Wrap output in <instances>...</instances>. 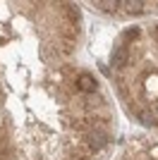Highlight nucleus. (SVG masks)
Returning <instances> with one entry per match:
<instances>
[{
    "mask_svg": "<svg viewBox=\"0 0 158 160\" xmlns=\"http://www.w3.org/2000/svg\"><path fill=\"white\" fill-rule=\"evenodd\" d=\"M156 31H158V27H156Z\"/></svg>",
    "mask_w": 158,
    "mask_h": 160,
    "instance_id": "obj_6",
    "label": "nucleus"
},
{
    "mask_svg": "<svg viewBox=\"0 0 158 160\" xmlns=\"http://www.w3.org/2000/svg\"><path fill=\"white\" fill-rule=\"evenodd\" d=\"M127 65V50L125 48H118L113 53V67H125Z\"/></svg>",
    "mask_w": 158,
    "mask_h": 160,
    "instance_id": "obj_2",
    "label": "nucleus"
},
{
    "mask_svg": "<svg viewBox=\"0 0 158 160\" xmlns=\"http://www.w3.org/2000/svg\"><path fill=\"white\" fill-rule=\"evenodd\" d=\"M134 38H139V29L137 27H129L125 31V41H134Z\"/></svg>",
    "mask_w": 158,
    "mask_h": 160,
    "instance_id": "obj_5",
    "label": "nucleus"
},
{
    "mask_svg": "<svg viewBox=\"0 0 158 160\" xmlns=\"http://www.w3.org/2000/svg\"><path fill=\"white\" fill-rule=\"evenodd\" d=\"M105 141L108 139H105L103 134H93L91 136V148L93 151H101V148H105Z\"/></svg>",
    "mask_w": 158,
    "mask_h": 160,
    "instance_id": "obj_4",
    "label": "nucleus"
},
{
    "mask_svg": "<svg viewBox=\"0 0 158 160\" xmlns=\"http://www.w3.org/2000/svg\"><path fill=\"white\" fill-rule=\"evenodd\" d=\"M118 5H120V7H125L127 12H132V14L144 10V2H139V0H137V2H134V0H122V2H118Z\"/></svg>",
    "mask_w": 158,
    "mask_h": 160,
    "instance_id": "obj_3",
    "label": "nucleus"
},
{
    "mask_svg": "<svg viewBox=\"0 0 158 160\" xmlns=\"http://www.w3.org/2000/svg\"><path fill=\"white\" fill-rule=\"evenodd\" d=\"M77 86H79V91H84V93H93V91H96V86H98V81L93 79L89 72H84V74H79Z\"/></svg>",
    "mask_w": 158,
    "mask_h": 160,
    "instance_id": "obj_1",
    "label": "nucleus"
}]
</instances>
